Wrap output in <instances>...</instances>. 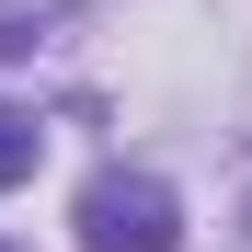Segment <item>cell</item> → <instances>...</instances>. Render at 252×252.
I'll return each mask as SVG.
<instances>
[{"instance_id": "6da1fadb", "label": "cell", "mask_w": 252, "mask_h": 252, "mask_svg": "<svg viewBox=\"0 0 252 252\" xmlns=\"http://www.w3.org/2000/svg\"><path fill=\"white\" fill-rule=\"evenodd\" d=\"M80 252H184V206L160 172H92L80 184Z\"/></svg>"}, {"instance_id": "7a4b0ae2", "label": "cell", "mask_w": 252, "mask_h": 252, "mask_svg": "<svg viewBox=\"0 0 252 252\" xmlns=\"http://www.w3.org/2000/svg\"><path fill=\"white\" fill-rule=\"evenodd\" d=\"M34 160H46V126H34L23 103H0V195H12V184L34 172Z\"/></svg>"}, {"instance_id": "3957f363", "label": "cell", "mask_w": 252, "mask_h": 252, "mask_svg": "<svg viewBox=\"0 0 252 252\" xmlns=\"http://www.w3.org/2000/svg\"><path fill=\"white\" fill-rule=\"evenodd\" d=\"M0 252H12V241H0Z\"/></svg>"}]
</instances>
